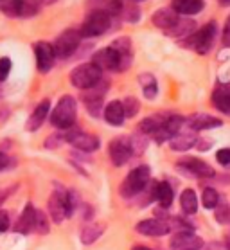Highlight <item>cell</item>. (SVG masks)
I'll list each match as a JSON object with an SVG mask.
<instances>
[{"label": "cell", "mask_w": 230, "mask_h": 250, "mask_svg": "<svg viewBox=\"0 0 230 250\" xmlns=\"http://www.w3.org/2000/svg\"><path fill=\"white\" fill-rule=\"evenodd\" d=\"M194 27H196V23L192 22L191 18L178 17L176 23H174L169 31H166V34H167V36H173V38H180V36H186V38H187L189 34L194 33Z\"/></svg>", "instance_id": "4316f807"}, {"label": "cell", "mask_w": 230, "mask_h": 250, "mask_svg": "<svg viewBox=\"0 0 230 250\" xmlns=\"http://www.w3.org/2000/svg\"><path fill=\"white\" fill-rule=\"evenodd\" d=\"M58 0H40V4H54Z\"/></svg>", "instance_id": "f907efd6"}, {"label": "cell", "mask_w": 230, "mask_h": 250, "mask_svg": "<svg viewBox=\"0 0 230 250\" xmlns=\"http://www.w3.org/2000/svg\"><path fill=\"white\" fill-rule=\"evenodd\" d=\"M131 2H135V4H137V2H144V0H131Z\"/></svg>", "instance_id": "db71d44e"}, {"label": "cell", "mask_w": 230, "mask_h": 250, "mask_svg": "<svg viewBox=\"0 0 230 250\" xmlns=\"http://www.w3.org/2000/svg\"><path fill=\"white\" fill-rule=\"evenodd\" d=\"M0 2H2V0H0Z\"/></svg>", "instance_id": "11a10c76"}, {"label": "cell", "mask_w": 230, "mask_h": 250, "mask_svg": "<svg viewBox=\"0 0 230 250\" xmlns=\"http://www.w3.org/2000/svg\"><path fill=\"white\" fill-rule=\"evenodd\" d=\"M9 223H11L9 212H6V210H0V232H6L7 229H9Z\"/></svg>", "instance_id": "f6af8a7d"}, {"label": "cell", "mask_w": 230, "mask_h": 250, "mask_svg": "<svg viewBox=\"0 0 230 250\" xmlns=\"http://www.w3.org/2000/svg\"><path fill=\"white\" fill-rule=\"evenodd\" d=\"M112 27V17L103 11H90L86 18L83 20L81 27H79V34L83 38H96L101 36Z\"/></svg>", "instance_id": "5b68a950"}, {"label": "cell", "mask_w": 230, "mask_h": 250, "mask_svg": "<svg viewBox=\"0 0 230 250\" xmlns=\"http://www.w3.org/2000/svg\"><path fill=\"white\" fill-rule=\"evenodd\" d=\"M51 230V223H49V214H45L43 210L36 209V220H34V232L38 234H49Z\"/></svg>", "instance_id": "836d02e7"}, {"label": "cell", "mask_w": 230, "mask_h": 250, "mask_svg": "<svg viewBox=\"0 0 230 250\" xmlns=\"http://www.w3.org/2000/svg\"><path fill=\"white\" fill-rule=\"evenodd\" d=\"M176 20H178V15H176L171 7H162V9H157V11L153 13V17H151L153 25H155V27H158V29H164V31H169V29L176 23Z\"/></svg>", "instance_id": "603a6c76"}, {"label": "cell", "mask_w": 230, "mask_h": 250, "mask_svg": "<svg viewBox=\"0 0 230 250\" xmlns=\"http://www.w3.org/2000/svg\"><path fill=\"white\" fill-rule=\"evenodd\" d=\"M221 6H230V0H219Z\"/></svg>", "instance_id": "816d5d0a"}, {"label": "cell", "mask_w": 230, "mask_h": 250, "mask_svg": "<svg viewBox=\"0 0 230 250\" xmlns=\"http://www.w3.org/2000/svg\"><path fill=\"white\" fill-rule=\"evenodd\" d=\"M216 34H218V23L209 22L202 29H198L192 34H189L186 40L182 42V47L192 49L198 54H207L212 49L214 42H216Z\"/></svg>", "instance_id": "7a4b0ae2"}, {"label": "cell", "mask_w": 230, "mask_h": 250, "mask_svg": "<svg viewBox=\"0 0 230 250\" xmlns=\"http://www.w3.org/2000/svg\"><path fill=\"white\" fill-rule=\"evenodd\" d=\"M186 123H187L186 117L176 115V114H171V115H167V117L164 119L162 128L167 131L169 135H171V139H173L176 133H180V131H182V128H184V125H186Z\"/></svg>", "instance_id": "4dcf8cb0"}, {"label": "cell", "mask_w": 230, "mask_h": 250, "mask_svg": "<svg viewBox=\"0 0 230 250\" xmlns=\"http://www.w3.org/2000/svg\"><path fill=\"white\" fill-rule=\"evenodd\" d=\"M212 148V141L209 139V137H198L196 141V149L200 151H207V149Z\"/></svg>", "instance_id": "ee69618b"}, {"label": "cell", "mask_w": 230, "mask_h": 250, "mask_svg": "<svg viewBox=\"0 0 230 250\" xmlns=\"http://www.w3.org/2000/svg\"><path fill=\"white\" fill-rule=\"evenodd\" d=\"M86 7L90 11H103L110 15V17H115V15H121L124 7V0H86Z\"/></svg>", "instance_id": "ffe728a7"}, {"label": "cell", "mask_w": 230, "mask_h": 250, "mask_svg": "<svg viewBox=\"0 0 230 250\" xmlns=\"http://www.w3.org/2000/svg\"><path fill=\"white\" fill-rule=\"evenodd\" d=\"M216 220H218L219 223H225L227 220H230V209L227 207V205H221V207H216Z\"/></svg>", "instance_id": "7bdbcfd3"}, {"label": "cell", "mask_w": 230, "mask_h": 250, "mask_svg": "<svg viewBox=\"0 0 230 250\" xmlns=\"http://www.w3.org/2000/svg\"><path fill=\"white\" fill-rule=\"evenodd\" d=\"M216 160L223 167H230V148H221L216 151Z\"/></svg>", "instance_id": "b9f144b4"}, {"label": "cell", "mask_w": 230, "mask_h": 250, "mask_svg": "<svg viewBox=\"0 0 230 250\" xmlns=\"http://www.w3.org/2000/svg\"><path fill=\"white\" fill-rule=\"evenodd\" d=\"M131 250H151V249H147V247H144V245H137V247H133Z\"/></svg>", "instance_id": "681fc988"}, {"label": "cell", "mask_w": 230, "mask_h": 250, "mask_svg": "<svg viewBox=\"0 0 230 250\" xmlns=\"http://www.w3.org/2000/svg\"><path fill=\"white\" fill-rule=\"evenodd\" d=\"M164 119H166V117H164ZM164 119H158V117H146L144 121L139 123V131H141L142 135H153V133L162 126Z\"/></svg>", "instance_id": "1f68e13d"}, {"label": "cell", "mask_w": 230, "mask_h": 250, "mask_svg": "<svg viewBox=\"0 0 230 250\" xmlns=\"http://www.w3.org/2000/svg\"><path fill=\"white\" fill-rule=\"evenodd\" d=\"M121 15L124 17V20H126V22L131 23V22H137V20L141 18V9H139V6H137L135 2H131V0H129L128 4H124L123 13H121Z\"/></svg>", "instance_id": "74e56055"}, {"label": "cell", "mask_w": 230, "mask_h": 250, "mask_svg": "<svg viewBox=\"0 0 230 250\" xmlns=\"http://www.w3.org/2000/svg\"><path fill=\"white\" fill-rule=\"evenodd\" d=\"M153 200L158 202V207L169 209L174 200V191L167 182H155L153 186Z\"/></svg>", "instance_id": "cb8c5ba5"}, {"label": "cell", "mask_w": 230, "mask_h": 250, "mask_svg": "<svg viewBox=\"0 0 230 250\" xmlns=\"http://www.w3.org/2000/svg\"><path fill=\"white\" fill-rule=\"evenodd\" d=\"M196 131H180V133H176V135L169 141V146H171V149H174V151H189V149L196 148Z\"/></svg>", "instance_id": "44dd1931"}, {"label": "cell", "mask_w": 230, "mask_h": 250, "mask_svg": "<svg viewBox=\"0 0 230 250\" xmlns=\"http://www.w3.org/2000/svg\"><path fill=\"white\" fill-rule=\"evenodd\" d=\"M78 119V103L72 96H63L51 112V125L58 130H70Z\"/></svg>", "instance_id": "6da1fadb"}, {"label": "cell", "mask_w": 230, "mask_h": 250, "mask_svg": "<svg viewBox=\"0 0 230 250\" xmlns=\"http://www.w3.org/2000/svg\"><path fill=\"white\" fill-rule=\"evenodd\" d=\"M108 153H110V160L113 166H124L131 157H133V148H131V142L129 137H117L110 142L108 146Z\"/></svg>", "instance_id": "30bf717a"}, {"label": "cell", "mask_w": 230, "mask_h": 250, "mask_svg": "<svg viewBox=\"0 0 230 250\" xmlns=\"http://www.w3.org/2000/svg\"><path fill=\"white\" fill-rule=\"evenodd\" d=\"M15 189H17V186H13V188L9 189V191H7V189H2V191H0V205H2V202H4V200H6L7 196H9V194H11L13 191H15Z\"/></svg>", "instance_id": "c3c4849f"}, {"label": "cell", "mask_w": 230, "mask_h": 250, "mask_svg": "<svg viewBox=\"0 0 230 250\" xmlns=\"http://www.w3.org/2000/svg\"><path fill=\"white\" fill-rule=\"evenodd\" d=\"M40 7V0H22V9H20V17L22 18H31L34 15H38Z\"/></svg>", "instance_id": "8d00e7d4"}, {"label": "cell", "mask_w": 230, "mask_h": 250, "mask_svg": "<svg viewBox=\"0 0 230 250\" xmlns=\"http://www.w3.org/2000/svg\"><path fill=\"white\" fill-rule=\"evenodd\" d=\"M103 232H105V225L103 223H88V225H84L81 229V243L94 245L103 236Z\"/></svg>", "instance_id": "f1b7e54d"}, {"label": "cell", "mask_w": 230, "mask_h": 250, "mask_svg": "<svg viewBox=\"0 0 230 250\" xmlns=\"http://www.w3.org/2000/svg\"><path fill=\"white\" fill-rule=\"evenodd\" d=\"M203 245V239L192 232H174L169 241L171 250H202Z\"/></svg>", "instance_id": "4fadbf2b"}, {"label": "cell", "mask_w": 230, "mask_h": 250, "mask_svg": "<svg viewBox=\"0 0 230 250\" xmlns=\"http://www.w3.org/2000/svg\"><path fill=\"white\" fill-rule=\"evenodd\" d=\"M51 115V101L49 99H43L38 106L33 110V114L29 115L27 125H25V130L27 131H36L42 128V125L45 123V119Z\"/></svg>", "instance_id": "e0dca14e"}, {"label": "cell", "mask_w": 230, "mask_h": 250, "mask_svg": "<svg viewBox=\"0 0 230 250\" xmlns=\"http://www.w3.org/2000/svg\"><path fill=\"white\" fill-rule=\"evenodd\" d=\"M63 142H65V135L63 133H52L45 139V148L47 149H56L60 148Z\"/></svg>", "instance_id": "ab89813d"}, {"label": "cell", "mask_w": 230, "mask_h": 250, "mask_svg": "<svg viewBox=\"0 0 230 250\" xmlns=\"http://www.w3.org/2000/svg\"><path fill=\"white\" fill-rule=\"evenodd\" d=\"M229 222H230V220H229Z\"/></svg>", "instance_id": "9f6ffc18"}, {"label": "cell", "mask_w": 230, "mask_h": 250, "mask_svg": "<svg viewBox=\"0 0 230 250\" xmlns=\"http://www.w3.org/2000/svg\"><path fill=\"white\" fill-rule=\"evenodd\" d=\"M105 121H106L108 125L112 126H121L126 119V115H124V110H123V103L121 101H112L106 104V108H105Z\"/></svg>", "instance_id": "484cf974"}, {"label": "cell", "mask_w": 230, "mask_h": 250, "mask_svg": "<svg viewBox=\"0 0 230 250\" xmlns=\"http://www.w3.org/2000/svg\"><path fill=\"white\" fill-rule=\"evenodd\" d=\"M99 85L101 83H97L94 88H90V90L84 92L83 96V103H84V108L88 110L90 115H94V117H97V115L101 114V108H103V101H105V92H106V88H99Z\"/></svg>", "instance_id": "9a60e30c"}, {"label": "cell", "mask_w": 230, "mask_h": 250, "mask_svg": "<svg viewBox=\"0 0 230 250\" xmlns=\"http://www.w3.org/2000/svg\"><path fill=\"white\" fill-rule=\"evenodd\" d=\"M112 47L119 52L121 56V68L119 72H124L126 68H129L131 62H133V49H131V38L128 36H121L117 40H113Z\"/></svg>", "instance_id": "ac0fdd59"}, {"label": "cell", "mask_w": 230, "mask_h": 250, "mask_svg": "<svg viewBox=\"0 0 230 250\" xmlns=\"http://www.w3.org/2000/svg\"><path fill=\"white\" fill-rule=\"evenodd\" d=\"M34 56H36V67L42 74H47L56 63L54 45L49 42H36L34 43Z\"/></svg>", "instance_id": "8fae6325"}, {"label": "cell", "mask_w": 230, "mask_h": 250, "mask_svg": "<svg viewBox=\"0 0 230 250\" xmlns=\"http://www.w3.org/2000/svg\"><path fill=\"white\" fill-rule=\"evenodd\" d=\"M202 204L205 209H216L219 205V193L212 188H205L203 189Z\"/></svg>", "instance_id": "e575fe53"}, {"label": "cell", "mask_w": 230, "mask_h": 250, "mask_svg": "<svg viewBox=\"0 0 230 250\" xmlns=\"http://www.w3.org/2000/svg\"><path fill=\"white\" fill-rule=\"evenodd\" d=\"M9 166H11V159H9L6 153H2V151H0V171L9 167Z\"/></svg>", "instance_id": "7dc6e473"}, {"label": "cell", "mask_w": 230, "mask_h": 250, "mask_svg": "<svg viewBox=\"0 0 230 250\" xmlns=\"http://www.w3.org/2000/svg\"><path fill=\"white\" fill-rule=\"evenodd\" d=\"M180 207L186 216H192L198 210V196L192 189H184L180 194Z\"/></svg>", "instance_id": "83f0119b"}, {"label": "cell", "mask_w": 230, "mask_h": 250, "mask_svg": "<svg viewBox=\"0 0 230 250\" xmlns=\"http://www.w3.org/2000/svg\"><path fill=\"white\" fill-rule=\"evenodd\" d=\"M81 40H83V36L79 34V29H67V31H63L56 38V42L52 43L54 45V52H56V58H60V60L70 58L74 52L78 51Z\"/></svg>", "instance_id": "8992f818"}, {"label": "cell", "mask_w": 230, "mask_h": 250, "mask_svg": "<svg viewBox=\"0 0 230 250\" xmlns=\"http://www.w3.org/2000/svg\"><path fill=\"white\" fill-rule=\"evenodd\" d=\"M129 142H131V148H133V153L135 155H141L144 149L147 148V142H146V137L142 135H133L129 137Z\"/></svg>", "instance_id": "f35d334b"}, {"label": "cell", "mask_w": 230, "mask_h": 250, "mask_svg": "<svg viewBox=\"0 0 230 250\" xmlns=\"http://www.w3.org/2000/svg\"><path fill=\"white\" fill-rule=\"evenodd\" d=\"M212 104L219 112L230 114V83H218L214 86Z\"/></svg>", "instance_id": "7402d4cb"}, {"label": "cell", "mask_w": 230, "mask_h": 250, "mask_svg": "<svg viewBox=\"0 0 230 250\" xmlns=\"http://www.w3.org/2000/svg\"><path fill=\"white\" fill-rule=\"evenodd\" d=\"M20 9H22V0H2L0 2V11L9 18L20 17Z\"/></svg>", "instance_id": "d6a6232c"}, {"label": "cell", "mask_w": 230, "mask_h": 250, "mask_svg": "<svg viewBox=\"0 0 230 250\" xmlns=\"http://www.w3.org/2000/svg\"><path fill=\"white\" fill-rule=\"evenodd\" d=\"M149 178H151L149 166H137L135 169L129 171L128 176L121 184V194L124 198H133L137 194H141L149 186Z\"/></svg>", "instance_id": "3957f363"}, {"label": "cell", "mask_w": 230, "mask_h": 250, "mask_svg": "<svg viewBox=\"0 0 230 250\" xmlns=\"http://www.w3.org/2000/svg\"><path fill=\"white\" fill-rule=\"evenodd\" d=\"M65 141L70 142L74 148L79 149V151H83V153H92V151L99 149V146H101L99 137L78 130L76 126L70 128V130H67V133H65Z\"/></svg>", "instance_id": "52a82bcc"}, {"label": "cell", "mask_w": 230, "mask_h": 250, "mask_svg": "<svg viewBox=\"0 0 230 250\" xmlns=\"http://www.w3.org/2000/svg\"><path fill=\"white\" fill-rule=\"evenodd\" d=\"M139 83H141L142 94H144L146 99L153 101V99L158 96V83L153 74H147V72L146 74H141L139 76Z\"/></svg>", "instance_id": "f546056e"}, {"label": "cell", "mask_w": 230, "mask_h": 250, "mask_svg": "<svg viewBox=\"0 0 230 250\" xmlns=\"http://www.w3.org/2000/svg\"><path fill=\"white\" fill-rule=\"evenodd\" d=\"M34 220H36V209H34L31 204H27L25 209H23V212L20 214V218H18L17 225H15V230L20 234L34 232Z\"/></svg>", "instance_id": "d4e9b609"}, {"label": "cell", "mask_w": 230, "mask_h": 250, "mask_svg": "<svg viewBox=\"0 0 230 250\" xmlns=\"http://www.w3.org/2000/svg\"><path fill=\"white\" fill-rule=\"evenodd\" d=\"M225 245H227V250H230V238H227V243Z\"/></svg>", "instance_id": "f5cc1de1"}, {"label": "cell", "mask_w": 230, "mask_h": 250, "mask_svg": "<svg viewBox=\"0 0 230 250\" xmlns=\"http://www.w3.org/2000/svg\"><path fill=\"white\" fill-rule=\"evenodd\" d=\"M92 63H94L96 67L101 68V70H115V72H119V68H121V56H119V52L110 45V47L101 49V51H97L96 54L92 56Z\"/></svg>", "instance_id": "7c38bea8"}, {"label": "cell", "mask_w": 230, "mask_h": 250, "mask_svg": "<svg viewBox=\"0 0 230 250\" xmlns=\"http://www.w3.org/2000/svg\"><path fill=\"white\" fill-rule=\"evenodd\" d=\"M135 230L139 234H144V236H151V238H162L166 234L171 232L167 222L164 220H158V218H151V220H142V222L137 223Z\"/></svg>", "instance_id": "5bb4252c"}, {"label": "cell", "mask_w": 230, "mask_h": 250, "mask_svg": "<svg viewBox=\"0 0 230 250\" xmlns=\"http://www.w3.org/2000/svg\"><path fill=\"white\" fill-rule=\"evenodd\" d=\"M103 70L96 67L94 63H81L70 72V83L79 90H90L94 88L97 83H101Z\"/></svg>", "instance_id": "277c9868"}, {"label": "cell", "mask_w": 230, "mask_h": 250, "mask_svg": "<svg viewBox=\"0 0 230 250\" xmlns=\"http://www.w3.org/2000/svg\"><path fill=\"white\" fill-rule=\"evenodd\" d=\"M11 67H13V63H11L9 58L7 56L0 58V83H2V81H6L7 76L11 74Z\"/></svg>", "instance_id": "60d3db41"}, {"label": "cell", "mask_w": 230, "mask_h": 250, "mask_svg": "<svg viewBox=\"0 0 230 250\" xmlns=\"http://www.w3.org/2000/svg\"><path fill=\"white\" fill-rule=\"evenodd\" d=\"M187 125H189V128L192 131H203V130H212V128H221L223 121L210 114H194L187 119Z\"/></svg>", "instance_id": "2e32d148"}, {"label": "cell", "mask_w": 230, "mask_h": 250, "mask_svg": "<svg viewBox=\"0 0 230 250\" xmlns=\"http://www.w3.org/2000/svg\"><path fill=\"white\" fill-rule=\"evenodd\" d=\"M123 103V110H124V115L126 117H135V115L139 114V110H141V103H139V99L133 96H128V97H124V101Z\"/></svg>", "instance_id": "d590c367"}, {"label": "cell", "mask_w": 230, "mask_h": 250, "mask_svg": "<svg viewBox=\"0 0 230 250\" xmlns=\"http://www.w3.org/2000/svg\"><path fill=\"white\" fill-rule=\"evenodd\" d=\"M205 7V0H173L171 2V9H173L178 17H192L203 11Z\"/></svg>", "instance_id": "d6986e66"}, {"label": "cell", "mask_w": 230, "mask_h": 250, "mask_svg": "<svg viewBox=\"0 0 230 250\" xmlns=\"http://www.w3.org/2000/svg\"><path fill=\"white\" fill-rule=\"evenodd\" d=\"M180 173H184L187 176H198V178H212L216 175V171L205 162L196 157H184L176 162Z\"/></svg>", "instance_id": "9c48e42d"}, {"label": "cell", "mask_w": 230, "mask_h": 250, "mask_svg": "<svg viewBox=\"0 0 230 250\" xmlns=\"http://www.w3.org/2000/svg\"><path fill=\"white\" fill-rule=\"evenodd\" d=\"M68 191L58 188L49 198L47 209H49V216L54 223H62L65 218H70V209H68Z\"/></svg>", "instance_id": "ba28073f"}, {"label": "cell", "mask_w": 230, "mask_h": 250, "mask_svg": "<svg viewBox=\"0 0 230 250\" xmlns=\"http://www.w3.org/2000/svg\"><path fill=\"white\" fill-rule=\"evenodd\" d=\"M223 45L225 47H230V17L227 18V23H225V27H223Z\"/></svg>", "instance_id": "bcb514c9"}]
</instances>
